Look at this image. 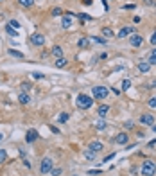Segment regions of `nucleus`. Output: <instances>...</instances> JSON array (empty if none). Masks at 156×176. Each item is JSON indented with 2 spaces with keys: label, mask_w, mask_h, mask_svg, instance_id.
<instances>
[{
  "label": "nucleus",
  "mask_w": 156,
  "mask_h": 176,
  "mask_svg": "<svg viewBox=\"0 0 156 176\" xmlns=\"http://www.w3.org/2000/svg\"><path fill=\"white\" fill-rule=\"evenodd\" d=\"M75 104H77L79 110H88V108H92V104H93V97L86 95V94H79L77 99H75Z\"/></svg>",
  "instance_id": "f257e3e1"
},
{
  "label": "nucleus",
  "mask_w": 156,
  "mask_h": 176,
  "mask_svg": "<svg viewBox=\"0 0 156 176\" xmlns=\"http://www.w3.org/2000/svg\"><path fill=\"white\" fill-rule=\"evenodd\" d=\"M140 172L144 176H154L156 174V164L152 160H144V164L140 167Z\"/></svg>",
  "instance_id": "f03ea898"
},
{
  "label": "nucleus",
  "mask_w": 156,
  "mask_h": 176,
  "mask_svg": "<svg viewBox=\"0 0 156 176\" xmlns=\"http://www.w3.org/2000/svg\"><path fill=\"white\" fill-rule=\"evenodd\" d=\"M29 41H31V45H34V47H43V45H45V36H43L41 32H32L29 36Z\"/></svg>",
  "instance_id": "7ed1b4c3"
},
{
  "label": "nucleus",
  "mask_w": 156,
  "mask_h": 176,
  "mask_svg": "<svg viewBox=\"0 0 156 176\" xmlns=\"http://www.w3.org/2000/svg\"><path fill=\"white\" fill-rule=\"evenodd\" d=\"M92 94H93V97L95 99H106L108 97V88L106 86H93L92 88Z\"/></svg>",
  "instance_id": "20e7f679"
},
{
  "label": "nucleus",
  "mask_w": 156,
  "mask_h": 176,
  "mask_svg": "<svg viewBox=\"0 0 156 176\" xmlns=\"http://www.w3.org/2000/svg\"><path fill=\"white\" fill-rule=\"evenodd\" d=\"M54 165H52V158H43L41 160V164H40V171H41V174H47V172H50V169H52Z\"/></svg>",
  "instance_id": "39448f33"
},
{
  "label": "nucleus",
  "mask_w": 156,
  "mask_h": 176,
  "mask_svg": "<svg viewBox=\"0 0 156 176\" xmlns=\"http://www.w3.org/2000/svg\"><path fill=\"white\" fill-rule=\"evenodd\" d=\"M142 43H144V36H140V34H137V32L129 36V45H131V47H140Z\"/></svg>",
  "instance_id": "423d86ee"
},
{
  "label": "nucleus",
  "mask_w": 156,
  "mask_h": 176,
  "mask_svg": "<svg viewBox=\"0 0 156 176\" xmlns=\"http://www.w3.org/2000/svg\"><path fill=\"white\" fill-rule=\"evenodd\" d=\"M115 144H120V146H126L127 142H129V135L126 133V131H120L119 135H115Z\"/></svg>",
  "instance_id": "0eeeda50"
},
{
  "label": "nucleus",
  "mask_w": 156,
  "mask_h": 176,
  "mask_svg": "<svg viewBox=\"0 0 156 176\" xmlns=\"http://www.w3.org/2000/svg\"><path fill=\"white\" fill-rule=\"evenodd\" d=\"M86 149H90V151H93V153H99V151H102L104 149V144L101 142V140H92L90 144H88V147Z\"/></svg>",
  "instance_id": "6e6552de"
},
{
  "label": "nucleus",
  "mask_w": 156,
  "mask_h": 176,
  "mask_svg": "<svg viewBox=\"0 0 156 176\" xmlns=\"http://www.w3.org/2000/svg\"><path fill=\"white\" fill-rule=\"evenodd\" d=\"M38 137H40V135H38L36 129H29L27 133H25V142H27V144H32V142L38 140Z\"/></svg>",
  "instance_id": "1a4fd4ad"
},
{
  "label": "nucleus",
  "mask_w": 156,
  "mask_h": 176,
  "mask_svg": "<svg viewBox=\"0 0 156 176\" xmlns=\"http://www.w3.org/2000/svg\"><path fill=\"white\" fill-rule=\"evenodd\" d=\"M140 122H142L144 126H152V124L156 122V119H154L151 113H144V115L140 117Z\"/></svg>",
  "instance_id": "9d476101"
},
{
  "label": "nucleus",
  "mask_w": 156,
  "mask_h": 176,
  "mask_svg": "<svg viewBox=\"0 0 156 176\" xmlns=\"http://www.w3.org/2000/svg\"><path fill=\"white\" fill-rule=\"evenodd\" d=\"M135 31H137L135 27H122V29L119 31V34H117V36H119V38H126V36L135 34Z\"/></svg>",
  "instance_id": "9b49d317"
},
{
  "label": "nucleus",
  "mask_w": 156,
  "mask_h": 176,
  "mask_svg": "<svg viewBox=\"0 0 156 176\" xmlns=\"http://www.w3.org/2000/svg\"><path fill=\"white\" fill-rule=\"evenodd\" d=\"M18 102H20V104H29V102H31V95L25 94V92H22V94L18 95Z\"/></svg>",
  "instance_id": "f8f14e48"
},
{
  "label": "nucleus",
  "mask_w": 156,
  "mask_h": 176,
  "mask_svg": "<svg viewBox=\"0 0 156 176\" xmlns=\"http://www.w3.org/2000/svg\"><path fill=\"white\" fill-rule=\"evenodd\" d=\"M61 27H63V29H70V27H72V16H63Z\"/></svg>",
  "instance_id": "ddd939ff"
},
{
  "label": "nucleus",
  "mask_w": 156,
  "mask_h": 176,
  "mask_svg": "<svg viewBox=\"0 0 156 176\" xmlns=\"http://www.w3.org/2000/svg\"><path fill=\"white\" fill-rule=\"evenodd\" d=\"M138 70H140L142 74H147V72L151 70V65H149L147 61H140V63H138Z\"/></svg>",
  "instance_id": "4468645a"
},
{
  "label": "nucleus",
  "mask_w": 156,
  "mask_h": 176,
  "mask_svg": "<svg viewBox=\"0 0 156 176\" xmlns=\"http://www.w3.org/2000/svg\"><path fill=\"white\" fill-rule=\"evenodd\" d=\"M147 63L151 65V67H152V65H156V47L151 50V54H149V58H147Z\"/></svg>",
  "instance_id": "2eb2a0df"
},
{
  "label": "nucleus",
  "mask_w": 156,
  "mask_h": 176,
  "mask_svg": "<svg viewBox=\"0 0 156 176\" xmlns=\"http://www.w3.org/2000/svg\"><path fill=\"white\" fill-rule=\"evenodd\" d=\"M77 45H79L81 49H88V47H90V38H81V40L77 41Z\"/></svg>",
  "instance_id": "dca6fc26"
},
{
  "label": "nucleus",
  "mask_w": 156,
  "mask_h": 176,
  "mask_svg": "<svg viewBox=\"0 0 156 176\" xmlns=\"http://www.w3.org/2000/svg\"><path fill=\"white\" fill-rule=\"evenodd\" d=\"M108 110H109V106H108V104H101V106H99V117H101V119H102V117H106Z\"/></svg>",
  "instance_id": "f3484780"
},
{
  "label": "nucleus",
  "mask_w": 156,
  "mask_h": 176,
  "mask_svg": "<svg viewBox=\"0 0 156 176\" xmlns=\"http://www.w3.org/2000/svg\"><path fill=\"white\" fill-rule=\"evenodd\" d=\"M66 63H68V61H66V59H65V58L61 56V58H56V63H54V65H56L58 69H63V67H65Z\"/></svg>",
  "instance_id": "a211bd4d"
},
{
  "label": "nucleus",
  "mask_w": 156,
  "mask_h": 176,
  "mask_svg": "<svg viewBox=\"0 0 156 176\" xmlns=\"http://www.w3.org/2000/svg\"><path fill=\"white\" fill-rule=\"evenodd\" d=\"M18 4L22 7H32L34 6V0H18Z\"/></svg>",
  "instance_id": "6ab92c4d"
},
{
  "label": "nucleus",
  "mask_w": 156,
  "mask_h": 176,
  "mask_svg": "<svg viewBox=\"0 0 156 176\" xmlns=\"http://www.w3.org/2000/svg\"><path fill=\"white\" fill-rule=\"evenodd\" d=\"M52 54H54L56 58H61V56H63V49H61L59 45H54V47H52Z\"/></svg>",
  "instance_id": "aec40b11"
},
{
  "label": "nucleus",
  "mask_w": 156,
  "mask_h": 176,
  "mask_svg": "<svg viewBox=\"0 0 156 176\" xmlns=\"http://www.w3.org/2000/svg\"><path fill=\"white\" fill-rule=\"evenodd\" d=\"M6 32H7V34H9V36H14V38H16V36H18V31H14V27H11V25H9V24H7V25H6Z\"/></svg>",
  "instance_id": "412c9836"
},
{
  "label": "nucleus",
  "mask_w": 156,
  "mask_h": 176,
  "mask_svg": "<svg viewBox=\"0 0 156 176\" xmlns=\"http://www.w3.org/2000/svg\"><path fill=\"white\" fill-rule=\"evenodd\" d=\"M90 41H95V43H101V45H106V38H102V36H93V38H90Z\"/></svg>",
  "instance_id": "4be33fe9"
},
{
  "label": "nucleus",
  "mask_w": 156,
  "mask_h": 176,
  "mask_svg": "<svg viewBox=\"0 0 156 176\" xmlns=\"http://www.w3.org/2000/svg\"><path fill=\"white\" fill-rule=\"evenodd\" d=\"M9 54L13 58H18V59H24V54H22L20 50H14V49H9Z\"/></svg>",
  "instance_id": "5701e85b"
},
{
  "label": "nucleus",
  "mask_w": 156,
  "mask_h": 176,
  "mask_svg": "<svg viewBox=\"0 0 156 176\" xmlns=\"http://www.w3.org/2000/svg\"><path fill=\"white\" fill-rule=\"evenodd\" d=\"M84 158H88V160H95V153L90 151V149H86V151H84Z\"/></svg>",
  "instance_id": "b1692460"
},
{
  "label": "nucleus",
  "mask_w": 156,
  "mask_h": 176,
  "mask_svg": "<svg viewBox=\"0 0 156 176\" xmlns=\"http://www.w3.org/2000/svg\"><path fill=\"white\" fill-rule=\"evenodd\" d=\"M7 160V151L6 149H0V164H4Z\"/></svg>",
  "instance_id": "393cba45"
},
{
  "label": "nucleus",
  "mask_w": 156,
  "mask_h": 176,
  "mask_svg": "<svg viewBox=\"0 0 156 176\" xmlns=\"http://www.w3.org/2000/svg\"><path fill=\"white\" fill-rule=\"evenodd\" d=\"M61 172H63L61 167H52V169H50V174H52V176H61Z\"/></svg>",
  "instance_id": "a878e982"
},
{
  "label": "nucleus",
  "mask_w": 156,
  "mask_h": 176,
  "mask_svg": "<svg viewBox=\"0 0 156 176\" xmlns=\"http://www.w3.org/2000/svg\"><path fill=\"white\" fill-rule=\"evenodd\" d=\"M102 34H104V38H111V36H113V31H111L109 27H104L102 29Z\"/></svg>",
  "instance_id": "bb28decb"
},
{
  "label": "nucleus",
  "mask_w": 156,
  "mask_h": 176,
  "mask_svg": "<svg viewBox=\"0 0 156 176\" xmlns=\"http://www.w3.org/2000/svg\"><path fill=\"white\" fill-rule=\"evenodd\" d=\"M129 88H131V81H129V79H124V81H122V90L126 92V90H129Z\"/></svg>",
  "instance_id": "cd10ccee"
},
{
  "label": "nucleus",
  "mask_w": 156,
  "mask_h": 176,
  "mask_svg": "<svg viewBox=\"0 0 156 176\" xmlns=\"http://www.w3.org/2000/svg\"><path fill=\"white\" fill-rule=\"evenodd\" d=\"M68 117H70L68 113H65V112H63V113H59V117H58V120H59V122H66V120H68Z\"/></svg>",
  "instance_id": "c85d7f7f"
},
{
  "label": "nucleus",
  "mask_w": 156,
  "mask_h": 176,
  "mask_svg": "<svg viewBox=\"0 0 156 176\" xmlns=\"http://www.w3.org/2000/svg\"><path fill=\"white\" fill-rule=\"evenodd\" d=\"M86 174H90V176H97V174H102L99 169H90V171H86Z\"/></svg>",
  "instance_id": "c756f323"
},
{
  "label": "nucleus",
  "mask_w": 156,
  "mask_h": 176,
  "mask_svg": "<svg viewBox=\"0 0 156 176\" xmlns=\"http://www.w3.org/2000/svg\"><path fill=\"white\" fill-rule=\"evenodd\" d=\"M59 14H63V9L61 7H54L52 9V16H59Z\"/></svg>",
  "instance_id": "7c9ffc66"
},
{
  "label": "nucleus",
  "mask_w": 156,
  "mask_h": 176,
  "mask_svg": "<svg viewBox=\"0 0 156 176\" xmlns=\"http://www.w3.org/2000/svg\"><path fill=\"white\" fill-rule=\"evenodd\" d=\"M147 106H149V108H156V97H151V99L147 101Z\"/></svg>",
  "instance_id": "2f4dec72"
},
{
  "label": "nucleus",
  "mask_w": 156,
  "mask_h": 176,
  "mask_svg": "<svg viewBox=\"0 0 156 176\" xmlns=\"http://www.w3.org/2000/svg\"><path fill=\"white\" fill-rule=\"evenodd\" d=\"M133 126H135V122H133V120H126V122H124V128H126V129H133Z\"/></svg>",
  "instance_id": "473e14b6"
},
{
  "label": "nucleus",
  "mask_w": 156,
  "mask_h": 176,
  "mask_svg": "<svg viewBox=\"0 0 156 176\" xmlns=\"http://www.w3.org/2000/svg\"><path fill=\"white\" fill-rule=\"evenodd\" d=\"M97 129H99V131H101V129H106V122H104L102 119H101V120L97 122Z\"/></svg>",
  "instance_id": "72a5a7b5"
},
{
  "label": "nucleus",
  "mask_w": 156,
  "mask_h": 176,
  "mask_svg": "<svg viewBox=\"0 0 156 176\" xmlns=\"http://www.w3.org/2000/svg\"><path fill=\"white\" fill-rule=\"evenodd\" d=\"M22 90H24V92H29V90H31V84H29V83H22Z\"/></svg>",
  "instance_id": "f704fd0d"
},
{
  "label": "nucleus",
  "mask_w": 156,
  "mask_h": 176,
  "mask_svg": "<svg viewBox=\"0 0 156 176\" xmlns=\"http://www.w3.org/2000/svg\"><path fill=\"white\" fill-rule=\"evenodd\" d=\"M77 16H79L81 20H92V16H90V14H86V13H81V14H77Z\"/></svg>",
  "instance_id": "c9c22d12"
},
{
  "label": "nucleus",
  "mask_w": 156,
  "mask_h": 176,
  "mask_svg": "<svg viewBox=\"0 0 156 176\" xmlns=\"http://www.w3.org/2000/svg\"><path fill=\"white\" fill-rule=\"evenodd\" d=\"M9 25H11V27H14V29H20V24H18L16 20H11V22H9Z\"/></svg>",
  "instance_id": "e433bc0d"
},
{
  "label": "nucleus",
  "mask_w": 156,
  "mask_h": 176,
  "mask_svg": "<svg viewBox=\"0 0 156 176\" xmlns=\"http://www.w3.org/2000/svg\"><path fill=\"white\" fill-rule=\"evenodd\" d=\"M144 4H145V6H149V7L156 6V2H154V0H144Z\"/></svg>",
  "instance_id": "4c0bfd02"
},
{
  "label": "nucleus",
  "mask_w": 156,
  "mask_h": 176,
  "mask_svg": "<svg viewBox=\"0 0 156 176\" xmlns=\"http://www.w3.org/2000/svg\"><path fill=\"white\" fill-rule=\"evenodd\" d=\"M113 158H115V153H111V155H108V157H106L102 162H109V160H113Z\"/></svg>",
  "instance_id": "58836bf2"
},
{
  "label": "nucleus",
  "mask_w": 156,
  "mask_h": 176,
  "mask_svg": "<svg viewBox=\"0 0 156 176\" xmlns=\"http://www.w3.org/2000/svg\"><path fill=\"white\" fill-rule=\"evenodd\" d=\"M32 77H34V79H41L43 74H40V72H32Z\"/></svg>",
  "instance_id": "ea45409f"
},
{
  "label": "nucleus",
  "mask_w": 156,
  "mask_h": 176,
  "mask_svg": "<svg viewBox=\"0 0 156 176\" xmlns=\"http://www.w3.org/2000/svg\"><path fill=\"white\" fill-rule=\"evenodd\" d=\"M81 4H84V6H92L93 0H81Z\"/></svg>",
  "instance_id": "a19ab883"
},
{
  "label": "nucleus",
  "mask_w": 156,
  "mask_h": 176,
  "mask_svg": "<svg viewBox=\"0 0 156 176\" xmlns=\"http://www.w3.org/2000/svg\"><path fill=\"white\" fill-rule=\"evenodd\" d=\"M151 43H152V45H156V31H154V34L151 36Z\"/></svg>",
  "instance_id": "79ce46f5"
},
{
  "label": "nucleus",
  "mask_w": 156,
  "mask_h": 176,
  "mask_svg": "<svg viewBox=\"0 0 156 176\" xmlns=\"http://www.w3.org/2000/svg\"><path fill=\"white\" fill-rule=\"evenodd\" d=\"M154 146H156V138H154V140H151V142H149V147H154Z\"/></svg>",
  "instance_id": "37998d69"
},
{
  "label": "nucleus",
  "mask_w": 156,
  "mask_h": 176,
  "mask_svg": "<svg viewBox=\"0 0 156 176\" xmlns=\"http://www.w3.org/2000/svg\"><path fill=\"white\" fill-rule=\"evenodd\" d=\"M156 86V81H151V84H149V88H154Z\"/></svg>",
  "instance_id": "c03bdc74"
},
{
  "label": "nucleus",
  "mask_w": 156,
  "mask_h": 176,
  "mask_svg": "<svg viewBox=\"0 0 156 176\" xmlns=\"http://www.w3.org/2000/svg\"><path fill=\"white\" fill-rule=\"evenodd\" d=\"M152 131H154V133H156V122L152 124Z\"/></svg>",
  "instance_id": "a18cd8bd"
},
{
  "label": "nucleus",
  "mask_w": 156,
  "mask_h": 176,
  "mask_svg": "<svg viewBox=\"0 0 156 176\" xmlns=\"http://www.w3.org/2000/svg\"><path fill=\"white\" fill-rule=\"evenodd\" d=\"M2 138H4V135H2V133H0V140H2Z\"/></svg>",
  "instance_id": "49530a36"
},
{
  "label": "nucleus",
  "mask_w": 156,
  "mask_h": 176,
  "mask_svg": "<svg viewBox=\"0 0 156 176\" xmlns=\"http://www.w3.org/2000/svg\"><path fill=\"white\" fill-rule=\"evenodd\" d=\"M0 2H2V0H0Z\"/></svg>",
  "instance_id": "de8ad7c7"
}]
</instances>
